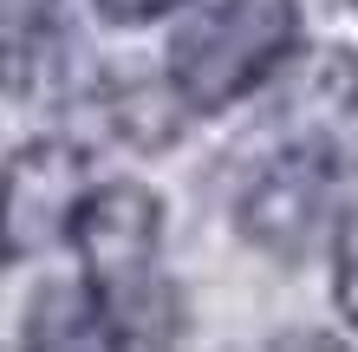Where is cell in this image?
I'll return each mask as SVG.
<instances>
[{
  "instance_id": "cell-3",
  "label": "cell",
  "mask_w": 358,
  "mask_h": 352,
  "mask_svg": "<svg viewBox=\"0 0 358 352\" xmlns=\"http://www.w3.org/2000/svg\"><path fill=\"white\" fill-rule=\"evenodd\" d=\"M339 183H345V163L332 143L306 137V143H287L280 157L267 163V170L248 183L241 196V235L261 248V255L273 261H300L313 241H320V229L332 222V209H339Z\"/></svg>"
},
{
  "instance_id": "cell-7",
  "label": "cell",
  "mask_w": 358,
  "mask_h": 352,
  "mask_svg": "<svg viewBox=\"0 0 358 352\" xmlns=\"http://www.w3.org/2000/svg\"><path fill=\"white\" fill-rule=\"evenodd\" d=\"M13 248V183H7V170H0V255Z\"/></svg>"
},
{
  "instance_id": "cell-2",
  "label": "cell",
  "mask_w": 358,
  "mask_h": 352,
  "mask_svg": "<svg viewBox=\"0 0 358 352\" xmlns=\"http://www.w3.org/2000/svg\"><path fill=\"white\" fill-rule=\"evenodd\" d=\"M300 52L293 0H215L170 39V92L189 111H228Z\"/></svg>"
},
{
  "instance_id": "cell-1",
  "label": "cell",
  "mask_w": 358,
  "mask_h": 352,
  "mask_svg": "<svg viewBox=\"0 0 358 352\" xmlns=\"http://www.w3.org/2000/svg\"><path fill=\"white\" fill-rule=\"evenodd\" d=\"M66 241L78 267H85L92 294L111 314L117 346H163L182 333V307L163 281V202L157 190L117 176V183H92L85 196H72L66 209Z\"/></svg>"
},
{
  "instance_id": "cell-4",
  "label": "cell",
  "mask_w": 358,
  "mask_h": 352,
  "mask_svg": "<svg viewBox=\"0 0 358 352\" xmlns=\"http://www.w3.org/2000/svg\"><path fill=\"white\" fill-rule=\"evenodd\" d=\"M27 346H117L111 314L92 294V281H46L27 307Z\"/></svg>"
},
{
  "instance_id": "cell-6",
  "label": "cell",
  "mask_w": 358,
  "mask_h": 352,
  "mask_svg": "<svg viewBox=\"0 0 358 352\" xmlns=\"http://www.w3.org/2000/svg\"><path fill=\"white\" fill-rule=\"evenodd\" d=\"M98 20H111V27H157L163 13L189 7V0H92Z\"/></svg>"
},
{
  "instance_id": "cell-5",
  "label": "cell",
  "mask_w": 358,
  "mask_h": 352,
  "mask_svg": "<svg viewBox=\"0 0 358 352\" xmlns=\"http://www.w3.org/2000/svg\"><path fill=\"white\" fill-rule=\"evenodd\" d=\"M332 300H339L345 326L358 333V209L345 216V229H339V267H332Z\"/></svg>"
}]
</instances>
